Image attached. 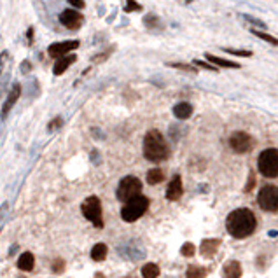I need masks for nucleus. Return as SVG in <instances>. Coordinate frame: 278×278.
I'll use <instances>...</instances> for the list:
<instances>
[{"label": "nucleus", "mask_w": 278, "mask_h": 278, "mask_svg": "<svg viewBox=\"0 0 278 278\" xmlns=\"http://www.w3.org/2000/svg\"><path fill=\"white\" fill-rule=\"evenodd\" d=\"M257 220L256 215L252 214V210L249 208H236V210L231 212L226 219V227L227 233H229L233 238H247L256 231Z\"/></svg>", "instance_id": "obj_1"}, {"label": "nucleus", "mask_w": 278, "mask_h": 278, "mask_svg": "<svg viewBox=\"0 0 278 278\" xmlns=\"http://www.w3.org/2000/svg\"><path fill=\"white\" fill-rule=\"evenodd\" d=\"M168 154H170V149L165 136H163L158 129L147 131L146 138H144V156L152 163H161L168 158Z\"/></svg>", "instance_id": "obj_2"}, {"label": "nucleus", "mask_w": 278, "mask_h": 278, "mask_svg": "<svg viewBox=\"0 0 278 278\" xmlns=\"http://www.w3.org/2000/svg\"><path fill=\"white\" fill-rule=\"evenodd\" d=\"M147 208H149V198L138 194V196L126 201V205H124L123 210H121V217H123V220H126V222H135V220H138L140 217L146 214Z\"/></svg>", "instance_id": "obj_3"}, {"label": "nucleus", "mask_w": 278, "mask_h": 278, "mask_svg": "<svg viewBox=\"0 0 278 278\" xmlns=\"http://www.w3.org/2000/svg\"><path fill=\"white\" fill-rule=\"evenodd\" d=\"M259 171H261L264 177L268 178H275L278 177V149H266L259 154V161H257Z\"/></svg>", "instance_id": "obj_4"}, {"label": "nucleus", "mask_w": 278, "mask_h": 278, "mask_svg": "<svg viewBox=\"0 0 278 278\" xmlns=\"http://www.w3.org/2000/svg\"><path fill=\"white\" fill-rule=\"evenodd\" d=\"M82 215L89 220L93 226L104 227V215H102V203L97 196H87L81 205Z\"/></svg>", "instance_id": "obj_5"}, {"label": "nucleus", "mask_w": 278, "mask_h": 278, "mask_svg": "<svg viewBox=\"0 0 278 278\" xmlns=\"http://www.w3.org/2000/svg\"><path fill=\"white\" fill-rule=\"evenodd\" d=\"M117 252L121 257L129 259V261H140L146 257V249L138 240H124L117 245Z\"/></svg>", "instance_id": "obj_6"}, {"label": "nucleus", "mask_w": 278, "mask_h": 278, "mask_svg": "<svg viewBox=\"0 0 278 278\" xmlns=\"http://www.w3.org/2000/svg\"><path fill=\"white\" fill-rule=\"evenodd\" d=\"M142 191V182L136 177H124L119 182V188H117V200L121 201H129L131 198L138 196Z\"/></svg>", "instance_id": "obj_7"}, {"label": "nucleus", "mask_w": 278, "mask_h": 278, "mask_svg": "<svg viewBox=\"0 0 278 278\" xmlns=\"http://www.w3.org/2000/svg\"><path fill=\"white\" fill-rule=\"evenodd\" d=\"M257 203L266 212H278V188L276 186H264L259 191Z\"/></svg>", "instance_id": "obj_8"}, {"label": "nucleus", "mask_w": 278, "mask_h": 278, "mask_svg": "<svg viewBox=\"0 0 278 278\" xmlns=\"http://www.w3.org/2000/svg\"><path fill=\"white\" fill-rule=\"evenodd\" d=\"M229 147L238 154H245V152L252 151L254 147V138L245 131H235L229 136Z\"/></svg>", "instance_id": "obj_9"}, {"label": "nucleus", "mask_w": 278, "mask_h": 278, "mask_svg": "<svg viewBox=\"0 0 278 278\" xmlns=\"http://www.w3.org/2000/svg\"><path fill=\"white\" fill-rule=\"evenodd\" d=\"M82 21H84L82 14L77 13V11H74V9H65L60 13V23H62L63 26H67L68 30L81 28Z\"/></svg>", "instance_id": "obj_10"}, {"label": "nucleus", "mask_w": 278, "mask_h": 278, "mask_svg": "<svg viewBox=\"0 0 278 278\" xmlns=\"http://www.w3.org/2000/svg\"><path fill=\"white\" fill-rule=\"evenodd\" d=\"M79 48V40H65V42H55L48 48V53L51 58H62V56L68 55L70 51Z\"/></svg>", "instance_id": "obj_11"}, {"label": "nucleus", "mask_w": 278, "mask_h": 278, "mask_svg": "<svg viewBox=\"0 0 278 278\" xmlns=\"http://www.w3.org/2000/svg\"><path fill=\"white\" fill-rule=\"evenodd\" d=\"M20 97H21V86L16 82V84L13 86V89H11V93L7 95L6 102H4V107H2V119H6L7 114L11 112V109L14 107V104H16L18 98H20Z\"/></svg>", "instance_id": "obj_12"}, {"label": "nucleus", "mask_w": 278, "mask_h": 278, "mask_svg": "<svg viewBox=\"0 0 278 278\" xmlns=\"http://www.w3.org/2000/svg\"><path fill=\"white\" fill-rule=\"evenodd\" d=\"M182 193H184V188H182V178H180V175H175V177L171 178V182L168 184V189H166V200L177 201L178 198L182 196Z\"/></svg>", "instance_id": "obj_13"}, {"label": "nucleus", "mask_w": 278, "mask_h": 278, "mask_svg": "<svg viewBox=\"0 0 278 278\" xmlns=\"http://www.w3.org/2000/svg\"><path fill=\"white\" fill-rule=\"evenodd\" d=\"M220 245V240L219 238H208V240H203L201 242V247H200V252L203 254L205 257H214L217 254V249Z\"/></svg>", "instance_id": "obj_14"}, {"label": "nucleus", "mask_w": 278, "mask_h": 278, "mask_svg": "<svg viewBox=\"0 0 278 278\" xmlns=\"http://www.w3.org/2000/svg\"><path fill=\"white\" fill-rule=\"evenodd\" d=\"M75 60H77V56L75 55H65V56H62V58H58L55 63V68H53V74L62 75L72 63H75Z\"/></svg>", "instance_id": "obj_15"}, {"label": "nucleus", "mask_w": 278, "mask_h": 278, "mask_svg": "<svg viewBox=\"0 0 278 278\" xmlns=\"http://www.w3.org/2000/svg\"><path fill=\"white\" fill-rule=\"evenodd\" d=\"M242 276V264L238 261H229L224 264L222 278H240Z\"/></svg>", "instance_id": "obj_16"}, {"label": "nucleus", "mask_w": 278, "mask_h": 278, "mask_svg": "<svg viewBox=\"0 0 278 278\" xmlns=\"http://www.w3.org/2000/svg\"><path fill=\"white\" fill-rule=\"evenodd\" d=\"M193 114V105L188 104V102H180L173 107V116L177 119H189Z\"/></svg>", "instance_id": "obj_17"}, {"label": "nucleus", "mask_w": 278, "mask_h": 278, "mask_svg": "<svg viewBox=\"0 0 278 278\" xmlns=\"http://www.w3.org/2000/svg\"><path fill=\"white\" fill-rule=\"evenodd\" d=\"M33 264H35V257H33L32 252H23L18 259V268L23 269V271H32Z\"/></svg>", "instance_id": "obj_18"}, {"label": "nucleus", "mask_w": 278, "mask_h": 278, "mask_svg": "<svg viewBox=\"0 0 278 278\" xmlns=\"http://www.w3.org/2000/svg\"><path fill=\"white\" fill-rule=\"evenodd\" d=\"M205 58L210 62V65L214 63L217 65V67H226V68H240V65L238 63H235V62H231V60H226V58H219V56H214V55H210V53H207L205 55Z\"/></svg>", "instance_id": "obj_19"}, {"label": "nucleus", "mask_w": 278, "mask_h": 278, "mask_svg": "<svg viewBox=\"0 0 278 278\" xmlns=\"http://www.w3.org/2000/svg\"><path fill=\"white\" fill-rule=\"evenodd\" d=\"M144 25L147 26V30H156V32H159V30L165 28V25H163V21L159 20L156 14H147L146 18H144Z\"/></svg>", "instance_id": "obj_20"}, {"label": "nucleus", "mask_w": 278, "mask_h": 278, "mask_svg": "<svg viewBox=\"0 0 278 278\" xmlns=\"http://www.w3.org/2000/svg\"><path fill=\"white\" fill-rule=\"evenodd\" d=\"M107 257V245L105 243H97V245L91 249V259L97 262H102Z\"/></svg>", "instance_id": "obj_21"}, {"label": "nucleus", "mask_w": 278, "mask_h": 278, "mask_svg": "<svg viewBox=\"0 0 278 278\" xmlns=\"http://www.w3.org/2000/svg\"><path fill=\"white\" fill-rule=\"evenodd\" d=\"M163 178H165V173H163V170L152 168V170L147 171V182H149L151 186H156V184H159V182H163Z\"/></svg>", "instance_id": "obj_22"}, {"label": "nucleus", "mask_w": 278, "mask_h": 278, "mask_svg": "<svg viewBox=\"0 0 278 278\" xmlns=\"http://www.w3.org/2000/svg\"><path fill=\"white\" fill-rule=\"evenodd\" d=\"M142 276L144 278H158L159 276V268L154 262H149L142 268Z\"/></svg>", "instance_id": "obj_23"}, {"label": "nucleus", "mask_w": 278, "mask_h": 278, "mask_svg": "<svg viewBox=\"0 0 278 278\" xmlns=\"http://www.w3.org/2000/svg\"><path fill=\"white\" fill-rule=\"evenodd\" d=\"M186 276L188 278H205L207 276V269L201 268V266H189Z\"/></svg>", "instance_id": "obj_24"}, {"label": "nucleus", "mask_w": 278, "mask_h": 278, "mask_svg": "<svg viewBox=\"0 0 278 278\" xmlns=\"http://www.w3.org/2000/svg\"><path fill=\"white\" fill-rule=\"evenodd\" d=\"M250 32H252V35H256L262 40H266V42H269L271 45H278V39H275L273 35H269V33L261 32V30H250Z\"/></svg>", "instance_id": "obj_25"}, {"label": "nucleus", "mask_w": 278, "mask_h": 278, "mask_svg": "<svg viewBox=\"0 0 278 278\" xmlns=\"http://www.w3.org/2000/svg\"><path fill=\"white\" fill-rule=\"evenodd\" d=\"M180 254L184 257H193L194 254H196V247H194L191 242L184 243V245H182V249H180Z\"/></svg>", "instance_id": "obj_26"}, {"label": "nucleus", "mask_w": 278, "mask_h": 278, "mask_svg": "<svg viewBox=\"0 0 278 278\" xmlns=\"http://www.w3.org/2000/svg\"><path fill=\"white\" fill-rule=\"evenodd\" d=\"M51 269H53V273H56V275L63 273L65 271V261L63 259H55L51 264Z\"/></svg>", "instance_id": "obj_27"}, {"label": "nucleus", "mask_w": 278, "mask_h": 278, "mask_svg": "<svg viewBox=\"0 0 278 278\" xmlns=\"http://www.w3.org/2000/svg\"><path fill=\"white\" fill-rule=\"evenodd\" d=\"M226 53H229V55H233V56H242V58H250L252 56V51H243V49H231V48H227V49H224Z\"/></svg>", "instance_id": "obj_28"}, {"label": "nucleus", "mask_w": 278, "mask_h": 278, "mask_svg": "<svg viewBox=\"0 0 278 278\" xmlns=\"http://www.w3.org/2000/svg\"><path fill=\"white\" fill-rule=\"evenodd\" d=\"M170 67L178 68V70H184V72H191V74H196L198 68H194L193 65H186V63H168Z\"/></svg>", "instance_id": "obj_29"}, {"label": "nucleus", "mask_w": 278, "mask_h": 278, "mask_svg": "<svg viewBox=\"0 0 278 278\" xmlns=\"http://www.w3.org/2000/svg\"><path fill=\"white\" fill-rule=\"evenodd\" d=\"M133 11H142V6L135 0H128L126 7H124V13H133Z\"/></svg>", "instance_id": "obj_30"}, {"label": "nucleus", "mask_w": 278, "mask_h": 278, "mask_svg": "<svg viewBox=\"0 0 278 278\" xmlns=\"http://www.w3.org/2000/svg\"><path fill=\"white\" fill-rule=\"evenodd\" d=\"M243 20L245 21H249L250 25H256V26H259V28H262L264 30L266 28V25L262 21H259V20H256V18H252V16H249V14H243Z\"/></svg>", "instance_id": "obj_31"}, {"label": "nucleus", "mask_w": 278, "mask_h": 278, "mask_svg": "<svg viewBox=\"0 0 278 278\" xmlns=\"http://www.w3.org/2000/svg\"><path fill=\"white\" fill-rule=\"evenodd\" d=\"M112 49H114V48H112ZM112 49H110V51H112ZM110 51H107V53H100V55L95 56V58L91 60V62H93V63H102V62H105V60H107L109 56H110Z\"/></svg>", "instance_id": "obj_32"}, {"label": "nucleus", "mask_w": 278, "mask_h": 278, "mask_svg": "<svg viewBox=\"0 0 278 278\" xmlns=\"http://www.w3.org/2000/svg\"><path fill=\"white\" fill-rule=\"evenodd\" d=\"M62 123H63V119L62 117H56V119H53L51 123H49V131H55V129H58L60 126H62Z\"/></svg>", "instance_id": "obj_33"}, {"label": "nucleus", "mask_w": 278, "mask_h": 278, "mask_svg": "<svg viewBox=\"0 0 278 278\" xmlns=\"http://www.w3.org/2000/svg\"><path fill=\"white\" fill-rule=\"evenodd\" d=\"M194 65H196V67H201V68H207V70L217 72V68L214 67V65H210V63H205V62H200V60H196V62H194Z\"/></svg>", "instance_id": "obj_34"}, {"label": "nucleus", "mask_w": 278, "mask_h": 278, "mask_svg": "<svg viewBox=\"0 0 278 278\" xmlns=\"http://www.w3.org/2000/svg\"><path fill=\"white\" fill-rule=\"evenodd\" d=\"M254 186H256V177H254V173H250L249 175V182H247V186H245V193L252 191Z\"/></svg>", "instance_id": "obj_35"}, {"label": "nucleus", "mask_w": 278, "mask_h": 278, "mask_svg": "<svg viewBox=\"0 0 278 278\" xmlns=\"http://www.w3.org/2000/svg\"><path fill=\"white\" fill-rule=\"evenodd\" d=\"M68 4L77 7V9H84V0H68Z\"/></svg>", "instance_id": "obj_36"}, {"label": "nucleus", "mask_w": 278, "mask_h": 278, "mask_svg": "<svg viewBox=\"0 0 278 278\" xmlns=\"http://www.w3.org/2000/svg\"><path fill=\"white\" fill-rule=\"evenodd\" d=\"M21 70H23V72H28V70H30V63H28V62L21 63Z\"/></svg>", "instance_id": "obj_37"}, {"label": "nucleus", "mask_w": 278, "mask_h": 278, "mask_svg": "<svg viewBox=\"0 0 278 278\" xmlns=\"http://www.w3.org/2000/svg\"><path fill=\"white\" fill-rule=\"evenodd\" d=\"M32 37H33V28L28 30V44H32Z\"/></svg>", "instance_id": "obj_38"}, {"label": "nucleus", "mask_w": 278, "mask_h": 278, "mask_svg": "<svg viewBox=\"0 0 278 278\" xmlns=\"http://www.w3.org/2000/svg\"><path fill=\"white\" fill-rule=\"evenodd\" d=\"M178 2H184V4H191L193 0H178Z\"/></svg>", "instance_id": "obj_39"}, {"label": "nucleus", "mask_w": 278, "mask_h": 278, "mask_svg": "<svg viewBox=\"0 0 278 278\" xmlns=\"http://www.w3.org/2000/svg\"><path fill=\"white\" fill-rule=\"evenodd\" d=\"M95 278H105V276L102 275V273H97V276H95Z\"/></svg>", "instance_id": "obj_40"}, {"label": "nucleus", "mask_w": 278, "mask_h": 278, "mask_svg": "<svg viewBox=\"0 0 278 278\" xmlns=\"http://www.w3.org/2000/svg\"><path fill=\"white\" fill-rule=\"evenodd\" d=\"M126 278H136V276H126Z\"/></svg>", "instance_id": "obj_41"}]
</instances>
